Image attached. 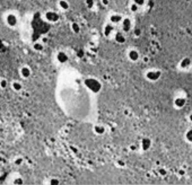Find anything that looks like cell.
Segmentation results:
<instances>
[{
  "label": "cell",
  "mask_w": 192,
  "mask_h": 185,
  "mask_svg": "<svg viewBox=\"0 0 192 185\" xmlns=\"http://www.w3.org/2000/svg\"><path fill=\"white\" fill-rule=\"evenodd\" d=\"M85 85L89 90L92 91V93H95V94L98 93V91L102 89L101 82L98 81L97 79H95V78H87V79L85 80Z\"/></svg>",
  "instance_id": "1"
},
{
  "label": "cell",
  "mask_w": 192,
  "mask_h": 185,
  "mask_svg": "<svg viewBox=\"0 0 192 185\" xmlns=\"http://www.w3.org/2000/svg\"><path fill=\"white\" fill-rule=\"evenodd\" d=\"M5 22H6V24L9 27L14 28V27H16L18 25V17L14 12H9L5 17Z\"/></svg>",
  "instance_id": "2"
},
{
  "label": "cell",
  "mask_w": 192,
  "mask_h": 185,
  "mask_svg": "<svg viewBox=\"0 0 192 185\" xmlns=\"http://www.w3.org/2000/svg\"><path fill=\"white\" fill-rule=\"evenodd\" d=\"M44 17L49 23H57L60 19V15L57 12H53V10H49V12H45Z\"/></svg>",
  "instance_id": "3"
},
{
  "label": "cell",
  "mask_w": 192,
  "mask_h": 185,
  "mask_svg": "<svg viewBox=\"0 0 192 185\" xmlns=\"http://www.w3.org/2000/svg\"><path fill=\"white\" fill-rule=\"evenodd\" d=\"M160 71L158 70H148L147 72L145 74V77L147 78L148 80H150V81H156L160 78Z\"/></svg>",
  "instance_id": "4"
},
{
  "label": "cell",
  "mask_w": 192,
  "mask_h": 185,
  "mask_svg": "<svg viewBox=\"0 0 192 185\" xmlns=\"http://www.w3.org/2000/svg\"><path fill=\"white\" fill-rule=\"evenodd\" d=\"M19 74H21V77L23 79H28L32 75V70H31V68L28 66H23L21 68V70H19Z\"/></svg>",
  "instance_id": "5"
},
{
  "label": "cell",
  "mask_w": 192,
  "mask_h": 185,
  "mask_svg": "<svg viewBox=\"0 0 192 185\" xmlns=\"http://www.w3.org/2000/svg\"><path fill=\"white\" fill-rule=\"evenodd\" d=\"M128 58L131 60V61H138L139 58H140V54H139V52L137 50H135V49H131V50H129V52H128Z\"/></svg>",
  "instance_id": "6"
},
{
  "label": "cell",
  "mask_w": 192,
  "mask_h": 185,
  "mask_svg": "<svg viewBox=\"0 0 192 185\" xmlns=\"http://www.w3.org/2000/svg\"><path fill=\"white\" fill-rule=\"evenodd\" d=\"M68 56H67V53H65L63 51H60L58 52L57 54V61L59 62V63H66V62L68 61Z\"/></svg>",
  "instance_id": "7"
},
{
  "label": "cell",
  "mask_w": 192,
  "mask_h": 185,
  "mask_svg": "<svg viewBox=\"0 0 192 185\" xmlns=\"http://www.w3.org/2000/svg\"><path fill=\"white\" fill-rule=\"evenodd\" d=\"M121 25H122V30L124 32H129L131 28V21L129 18H123L121 22Z\"/></svg>",
  "instance_id": "8"
},
{
  "label": "cell",
  "mask_w": 192,
  "mask_h": 185,
  "mask_svg": "<svg viewBox=\"0 0 192 185\" xmlns=\"http://www.w3.org/2000/svg\"><path fill=\"white\" fill-rule=\"evenodd\" d=\"M185 103H186L185 98H183V97H176L173 104H174V106L177 107V109H182V107L185 105Z\"/></svg>",
  "instance_id": "9"
},
{
  "label": "cell",
  "mask_w": 192,
  "mask_h": 185,
  "mask_svg": "<svg viewBox=\"0 0 192 185\" xmlns=\"http://www.w3.org/2000/svg\"><path fill=\"white\" fill-rule=\"evenodd\" d=\"M122 16L121 15H119V14H113V15L110 16V23L111 24H119V23H121L122 22Z\"/></svg>",
  "instance_id": "10"
},
{
  "label": "cell",
  "mask_w": 192,
  "mask_h": 185,
  "mask_svg": "<svg viewBox=\"0 0 192 185\" xmlns=\"http://www.w3.org/2000/svg\"><path fill=\"white\" fill-rule=\"evenodd\" d=\"M113 32V26H112V24L110 23V24H106L105 26H104L103 28V34L105 37H110L111 36V34H112Z\"/></svg>",
  "instance_id": "11"
},
{
  "label": "cell",
  "mask_w": 192,
  "mask_h": 185,
  "mask_svg": "<svg viewBox=\"0 0 192 185\" xmlns=\"http://www.w3.org/2000/svg\"><path fill=\"white\" fill-rule=\"evenodd\" d=\"M180 67L182 69H188L189 67H192V61L190 58H184L182 59V61L180 62Z\"/></svg>",
  "instance_id": "12"
},
{
  "label": "cell",
  "mask_w": 192,
  "mask_h": 185,
  "mask_svg": "<svg viewBox=\"0 0 192 185\" xmlns=\"http://www.w3.org/2000/svg\"><path fill=\"white\" fill-rule=\"evenodd\" d=\"M115 42L116 43H120V44H123V43H126V36H124V34L122 32H118L116 34H115Z\"/></svg>",
  "instance_id": "13"
},
{
  "label": "cell",
  "mask_w": 192,
  "mask_h": 185,
  "mask_svg": "<svg viewBox=\"0 0 192 185\" xmlns=\"http://www.w3.org/2000/svg\"><path fill=\"white\" fill-rule=\"evenodd\" d=\"M151 147V140L149 138H144L141 140V148L144 150H148Z\"/></svg>",
  "instance_id": "14"
},
{
  "label": "cell",
  "mask_w": 192,
  "mask_h": 185,
  "mask_svg": "<svg viewBox=\"0 0 192 185\" xmlns=\"http://www.w3.org/2000/svg\"><path fill=\"white\" fill-rule=\"evenodd\" d=\"M58 5H59L60 9H62V10H68L69 8H70V5H69V2L67 1V0H59V2H58Z\"/></svg>",
  "instance_id": "15"
},
{
  "label": "cell",
  "mask_w": 192,
  "mask_h": 185,
  "mask_svg": "<svg viewBox=\"0 0 192 185\" xmlns=\"http://www.w3.org/2000/svg\"><path fill=\"white\" fill-rule=\"evenodd\" d=\"M94 132L96 134H104L105 133V128L103 125H101V124H96L94 126Z\"/></svg>",
  "instance_id": "16"
},
{
  "label": "cell",
  "mask_w": 192,
  "mask_h": 185,
  "mask_svg": "<svg viewBox=\"0 0 192 185\" xmlns=\"http://www.w3.org/2000/svg\"><path fill=\"white\" fill-rule=\"evenodd\" d=\"M12 88L15 91H21L23 89V85L19 81H14L12 84Z\"/></svg>",
  "instance_id": "17"
},
{
  "label": "cell",
  "mask_w": 192,
  "mask_h": 185,
  "mask_svg": "<svg viewBox=\"0 0 192 185\" xmlns=\"http://www.w3.org/2000/svg\"><path fill=\"white\" fill-rule=\"evenodd\" d=\"M33 49L35 51H37V52H40V51H42L44 49V45L42 44V43H40V42H36V43L33 44Z\"/></svg>",
  "instance_id": "18"
},
{
  "label": "cell",
  "mask_w": 192,
  "mask_h": 185,
  "mask_svg": "<svg viewBox=\"0 0 192 185\" xmlns=\"http://www.w3.org/2000/svg\"><path fill=\"white\" fill-rule=\"evenodd\" d=\"M185 139L188 142H191L192 144V129L188 130V131L185 132Z\"/></svg>",
  "instance_id": "19"
},
{
  "label": "cell",
  "mask_w": 192,
  "mask_h": 185,
  "mask_svg": "<svg viewBox=\"0 0 192 185\" xmlns=\"http://www.w3.org/2000/svg\"><path fill=\"white\" fill-rule=\"evenodd\" d=\"M7 86H8V81H7L5 78H1V79H0V88L5 89V88H7Z\"/></svg>",
  "instance_id": "20"
},
{
  "label": "cell",
  "mask_w": 192,
  "mask_h": 185,
  "mask_svg": "<svg viewBox=\"0 0 192 185\" xmlns=\"http://www.w3.org/2000/svg\"><path fill=\"white\" fill-rule=\"evenodd\" d=\"M71 30L74 31L75 33H79L80 26H79V25H78L77 23H72V24H71Z\"/></svg>",
  "instance_id": "21"
},
{
  "label": "cell",
  "mask_w": 192,
  "mask_h": 185,
  "mask_svg": "<svg viewBox=\"0 0 192 185\" xmlns=\"http://www.w3.org/2000/svg\"><path fill=\"white\" fill-rule=\"evenodd\" d=\"M129 8H130V12H138V9H139V6L137 5V3L132 2L130 5V7H129Z\"/></svg>",
  "instance_id": "22"
},
{
  "label": "cell",
  "mask_w": 192,
  "mask_h": 185,
  "mask_svg": "<svg viewBox=\"0 0 192 185\" xmlns=\"http://www.w3.org/2000/svg\"><path fill=\"white\" fill-rule=\"evenodd\" d=\"M23 162H24V159L22 158V157H18L17 159H15V165L16 166H21V165L23 164Z\"/></svg>",
  "instance_id": "23"
},
{
  "label": "cell",
  "mask_w": 192,
  "mask_h": 185,
  "mask_svg": "<svg viewBox=\"0 0 192 185\" xmlns=\"http://www.w3.org/2000/svg\"><path fill=\"white\" fill-rule=\"evenodd\" d=\"M133 2L137 3L138 6H144L146 2V0H133Z\"/></svg>",
  "instance_id": "24"
},
{
  "label": "cell",
  "mask_w": 192,
  "mask_h": 185,
  "mask_svg": "<svg viewBox=\"0 0 192 185\" xmlns=\"http://www.w3.org/2000/svg\"><path fill=\"white\" fill-rule=\"evenodd\" d=\"M86 3H87V7L88 8H92L94 6V0H86Z\"/></svg>",
  "instance_id": "25"
},
{
  "label": "cell",
  "mask_w": 192,
  "mask_h": 185,
  "mask_svg": "<svg viewBox=\"0 0 192 185\" xmlns=\"http://www.w3.org/2000/svg\"><path fill=\"white\" fill-rule=\"evenodd\" d=\"M14 184H24L23 178H15L14 179Z\"/></svg>",
  "instance_id": "26"
},
{
  "label": "cell",
  "mask_w": 192,
  "mask_h": 185,
  "mask_svg": "<svg viewBox=\"0 0 192 185\" xmlns=\"http://www.w3.org/2000/svg\"><path fill=\"white\" fill-rule=\"evenodd\" d=\"M50 184H60V181L57 178H51L50 179Z\"/></svg>",
  "instance_id": "27"
},
{
  "label": "cell",
  "mask_w": 192,
  "mask_h": 185,
  "mask_svg": "<svg viewBox=\"0 0 192 185\" xmlns=\"http://www.w3.org/2000/svg\"><path fill=\"white\" fill-rule=\"evenodd\" d=\"M133 34H135V36H140L141 35V31L139 30V28H136L135 32H133Z\"/></svg>",
  "instance_id": "28"
},
{
  "label": "cell",
  "mask_w": 192,
  "mask_h": 185,
  "mask_svg": "<svg viewBox=\"0 0 192 185\" xmlns=\"http://www.w3.org/2000/svg\"><path fill=\"white\" fill-rule=\"evenodd\" d=\"M160 174H162V175H165V174H166V170H165V169H160Z\"/></svg>",
  "instance_id": "29"
},
{
  "label": "cell",
  "mask_w": 192,
  "mask_h": 185,
  "mask_svg": "<svg viewBox=\"0 0 192 185\" xmlns=\"http://www.w3.org/2000/svg\"><path fill=\"white\" fill-rule=\"evenodd\" d=\"M189 121H190V122H192V113L189 115Z\"/></svg>",
  "instance_id": "30"
},
{
  "label": "cell",
  "mask_w": 192,
  "mask_h": 185,
  "mask_svg": "<svg viewBox=\"0 0 192 185\" xmlns=\"http://www.w3.org/2000/svg\"><path fill=\"white\" fill-rule=\"evenodd\" d=\"M107 2H109L107 0H103V3H104V5H105V6H106V5H107Z\"/></svg>",
  "instance_id": "31"
}]
</instances>
